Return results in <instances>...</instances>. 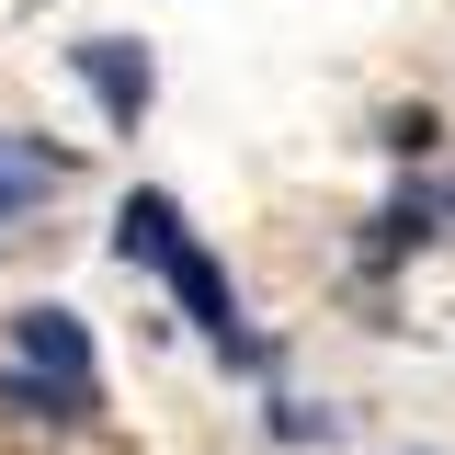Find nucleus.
I'll return each instance as SVG.
<instances>
[{
	"instance_id": "nucleus-1",
	"label": "nucleus",
	"mask_w": 455,
	"mask_h": 455,
	"mask_svg": "<svg viewBox=\"0 0 455 455\" xmlns=\"http://www.w3.org/2000/svg\"><path fill=\"white\" fill-rule=\"evenodd\" d=\"M0 410H12V421H57V433H80V421L103 410V364H92L80 307H23V319H12V376H0Z\"/></svg>"
},
{
	"instance_id": "nucleus-2",
	"label": "nucleus",
	"mask_w": 455,
	"mask_h": 455,
	"mask_svg": "<svg viewBox=\"0 0 455 455\" xmlns=\"http://www.w3.org/2000/svg\"><path fill=\"white\" fill-rule=\"evenodd\" d=\"M160 284L182 296V319H194L205 341H239V296H228V262L205 251V239H182V251L160 262Z\"/></svg>"
},
{
	"instance_id": "nucleus-3",
	"label": "nucleus",
	"mask_w": 455,
	"mask_h": 455,
	"mask_svg": "<svg viewBox=\"0 0 455 455\" xmlns=\"http://www.w3.org/2000/svg\"><path fill=\"white\" fill-rule=\"evenodd\" d=\"M68 68L103 92V114H114V125H137V114H148V92H160L148 46H125V35H92V46H68Z\"/></svg>"
},
{
	"instance_id": "nucleus-4",
	"label": "nucleus",
	"mask_w": 455,
	"mask_h": 455,
	"mask_svg": "<svg viewBox=\"0 0 455 455\" xmlns=\"http://www.w3.org/2000/svg\"><path fill=\"white\" fill-rule=\"evenodd\" d=\"M182 239H194V228H182L171 194H125V205H114V262H148V274H160Z\"/></svg>"
},
{
	"instance_id": "nucleus-5",
	"label": "nucleus",
	"mask_w": 455,
	"mask_h": 455,
	"mask_svg": "<svg viewBox=\"0 0 455 455\" xmlns=\"http://www.w3.org/2000/svg\"><path fill=\"white\" fill-rule=\"evenodd\" d=\"M57 182H68V160H57L46 137H0V217H23V205H46Z\"/></svg>"
},
{
	"instance_id": "nucleus-6",
	"label": "nucleus",
	"mask_w": 455,
	"mask_h": 455,
	"mask_svg": "<svg viewBox=\"0 0 455 455\" xmlns=\"http://www.w3.org/2000/svg\"><path fill=\"white\" fill-rule=\"evenodd\" d=\"M433 228H444V205H433V194H398L387 217H376V262H398V251H421Z\"/></svg>"
},
{
	"instance_id": "nucleus-7",
	"label": "nucleus",
	"mask_w": 455,
	"mask_h": 455,
	"mask_svg": "<svg viewBox=\"0 0 455 455\" xmlns=\"http://www.w3.org/2000/svg\"><path fill=\"white\" fill-rule=\"evenodd\" d=\"M274 433H284V444H307V433H319V444H331L341 421H331V410H307V398H274Z\"/></svg>"
},
{
	"instance_id": "nucleus-8",
	"label": "nucleus",
	"mask_w": 455,
	"mask_h": 455,
	"mask_svg": "<svg viewBox=\"0 0 455 455\" xmlns=\"http://www.w3.org/2000/svg\"><path fill=\"white\" fill-rule=\"evenodd\" d=\"M433 137H444V125H433V114H421V103H410V114H387V148H398V160H421Z\"/></svg>"
}]
</instances>
